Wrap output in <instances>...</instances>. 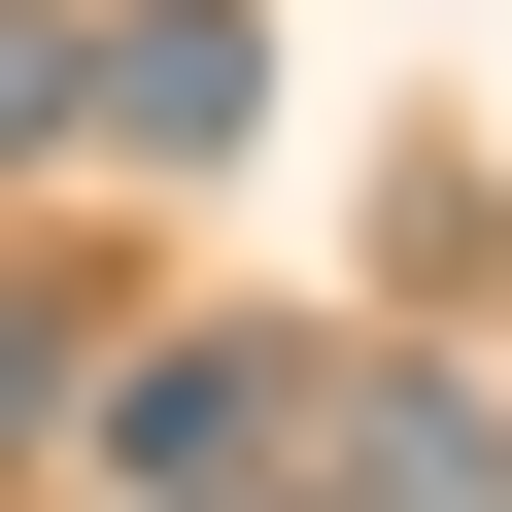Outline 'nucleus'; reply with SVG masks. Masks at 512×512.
Instances as JSON below:
<instances>
[{
  "mask_svg": "<svg viewBox=\"0 0 512 512\" xmlns=\"http://www.w3.org/2000/svg\"><path fill=\"white\" fill-rule=\"evenodd\" d=\"M103 137H137V171L239 137V0H103Z\"/></svg>",
  "mask_w": 512,
  "mask_h": 512,
  "instance_id": "obj_1",
  "label": "nucleus"
},
{
  "mask_svg": "<svg viewBox=\"0 0 512 512\" xmlns=\"http://www.w3.org/2000/svg\"><path fill=\"white\" fill-rule=\"evenodd\" d=\"M35 137H103V0H0V171Z\"/></svg>",
  "mask_w": 512,
  "mask_h": 512,
  "instance_id": "obj_2",
  "label": "nucleus"
},
{
  "mask_svg": "<svg viewBox=\"0 0 512 512\" xmlns=\"http://www.w3.org/2000/svg\"><path fill=\"white\" fill-rule=\"evenodd\" d=\"M0 444H69V308H0Z\"/></svg>",
  "mask_w": 512,
  "mask_h": 512,
  "instance_id": "obj_3",
  "label": "nucleus"
}]
</instances>
